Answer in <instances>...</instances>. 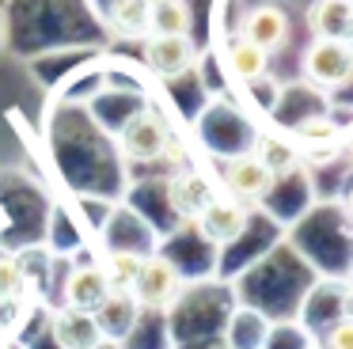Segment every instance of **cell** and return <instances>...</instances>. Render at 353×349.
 I'll return each mask as SVG.
<instances>
[{"instance_id":"5b68a950","label":"cell","mask_w":353,"mask_h":349,"mask_svg":"<svg viewBox=\"0 0 353 349\" xmlns=\"http://www.w3.org/2000/svg\"><path fill=\"white\" fill-rule=\"evenodd\" d=\"M145 61L160 76H179L194 65V42L183 34H148Z\"/></svg>"},{"instance_id":"7c38bea8","label":"cell","mask_w":353,"mask_h":349,"mask_svg":"<svg viewBox=\"0 0 353 349\" xmlns=\"http://www.w3.org/2000/svg\"><path fill=\"white\" fill-rule=\"evenodd\" d=\"M224 61H228V72H232V76H239L243 83H254V80H262V72H266L270 53L259 50L254 42H247V38L239 34V38H232V42H228Z\"/></svg>"},{"instance_id":"ffe728a7","label":"cell","mask_w":353,"mask_h":349,"mask_svg":"<svg viewBox=\"0 0 353 349\" xmlns=\"http://www.w3.org/2000/svg\"><path fill=\"white\" fill-rule=\"evenodd\" d=\"M345 144H350V156H353V129H350V137H345Z\"/></svg>"},{"instance_id":"5bb4252c","label":"cell","mask_w":353,"mask_h":349,"mask_svg":"<svg viewBox=\"0 0 353 349\" xmlns=\"http://www.w3.org/2000/svg\"><path fill=\"white\" fill-rule=\"evenodd\" d=\"M141 266H145V258H141L137 250H114V255L107 258V266H103V277H107L110 292H125V288L137 285Z\"/></svg>"},{"instance_id":"3957f363","label":"cell","mask_w":353,"mask_h":349,"mask_svg":"<svg viewBox=\"0 0 353 349\" xmlns=\"http://www.w3.org/2000/svg\"><path fill=\"white\" fill-rule=\"evenodd\" d=\"M168 129L156 118L152 110H141L125 121L122 129V156L125 159H160L163 148H168Z\"/></svg>"},{"instance_id":"d6986e66","label":"cell","mask_w":353,"mask_h":349,"mask_svg":"<svg viewBox=\"0 0 353 349\" xmlns=\"http://www.w3.org/2000/svg\"><path fill=\"white\" fill-rule=\"evenodd\" d=\"M327 349H353V319H342L327 334Z\"/></svg>"},{"instance_id":"9a60e30c","label":"cell","mask_w":353,"mask_h":349,"mask_svg":"<svg viewBox=\"0 0 353 349\" xmlns=\"http://www.w3.org/2000/svg\"><path fill=\"white\" fill-rule=\"evenodd\" d=\"M296 137L304 144H330L338 137V126H334V118H327V114H315V118H304L296 126Z\"/></svg>"},{"instance_id":"9c48e42d","label":"cell","mask_w":353,"mask_h":349,"mask_svg":"<svg viewBox=\"0 0 353 349\" xmlns=\"http://www.w3.org/2000/svg\"><path fill=\"white\" fill-rule=\"evenodd\" d=\"M54 338L61 341V349H95L103 338V326L88 311L65 308L54 315Z\"/></svg>"},{"instance_id":"2e32d148","label":"cell","mask_w":353,"mask_h":349,"mask_svg":"<svg viewBox=\"0 0 353 349\" xmlns=\"http://www.w3.org/2000/svg\"><path fill=\"white\" fill-rule=\"evenodd\" d=\"M114 23L122 30H145L148 27V4L145 0H118V8H114Z\"/></svg>"},{"instance_id":"30bf717a","label":"cell","mask_w":353,"mask_h":349,"mask_svg":"<svg viewBox=\"0 0 353 349\" xmlns=\"http://www.w3.org/2000/svg\"><path fill=\"white\" fill-rule=\"evenodd\" d=\"M307 23H312L315 38H342V42H350L353 4H345V0H315L312 12H307Z\"/></svg>"},{"instance_id":"44dd1931","label":"cell","mask_w":353,"mask_h":349,"mask_svg":"<svg viewBox=\"0 0 353 349\" xmlns=\"http://www.w3.org/2000/svg\"><path fill=\"white\" fill-rule=\"evenodd\" d=\"M145 4H148V8H152V4H160V0H145Z\"/></svg>"},{"instance_id":"603a6c76","label":"cell","mask_w":353,"mask_h":349,"mask_svg":"<svg viewBox=\"0 0 353 349\" xmlns=\"http://www.w3.org/2000/svg\"><path fill=\"white\" fill-rule=\"evenodd\" d=\"M345 4H353V0H345Z\"/></svg>"},{"instance_id":"277c9868","label":"cell","mask_w":353,"mask_h":349,"mask_svg":"<svg viewBox=\"0 0 353 349\" xmlns=\"http://www.w3.org/2000/svg\"><path fill=\"white\" fill-rule=\"evenodd\" d=\"M289 34H292V23H289V15H285V8H277V4H254L243 19V38L254 42L259 50H266V53L285 50Z\"/></svg>"},{"instance_id":"7a4b0ae2","label":"cell","mask_w":353,"mask_h":349,"mask_svg":"<svg viewBox=\"0 0 353 349\" xmlns=\"http://www.w3.org/2000/svg\"><path fill=\"white\" fill-rule=\"evenodd\" d=\"M175 296H179V270L163 255L145 258L137 285H133V300L145 303V308H168V303H175Z\"/></svg>"},{"instance_id":"52a82bcc","label":"cell","mask_w":353,"mask_h":349,"mask_svg":"<svg viewBox=\"0 0 353 349\" xmlns=\"http://www.w3.org/2000/svg\"><path fill=\"white\" fill-rule=\"evenodd\" d=\"M247 224V209L236 201V197H213V201L201 209V232L209 235L213 243H232L239 239V232H243Z\"/></svg>"},{"instance_id":"7402d4cb","label":"cell","mask_w":353,"mask_h":349,"mask_svg":"<svg viewBox=\"0 0 353 349\" xmlns=\"http://www.w3.org/2000/svg\"><path fill=\"white\" fill-rule=\"evenodd\" d=\"M350 212H353V194H350Z\"/></svg>"},{"instance_id":"6da1fadb","label":"cell","mask_w":353,"mask_h":349,"mask_svg":"<svg viewBox=\"0 0 353 349\" xmlns=\"http://www.w3.org/2000/svg\"><path fill=\"white\" fill-rule=\"evenodd\" d=\"M304 76L319 88H342L353 76V46L342 38H315L304 50Z\"/></svg>"},{"instance_id":"e0dca14e","label":"cell","mask_w":353,"mask_h":349,"mask_svg":"<svg viewBox=\"0 0 353 349\" xmlns=\"http://www.w3.org/2000/svg\"><path fill=\"white\" fill-rule=\"evenodd\" d=\"M259 159L277 174V171H285V167L296 163V152H292L285 141H277V137H266V141H262V156H259Z\"/></svg>"},{"instance_id":"ba28073f","label":"cell","mask_w":353,"mask_h":349,"mask_svg":"<svg viewBox=\"0 0 353 349\" xmlns=\"http://www.w3.org/2000/svg\"><path fill=\"white\" fill-rule=\"evenodd\" d=\"M107 296H110V285H107V277H103L99 266H80V270L69 273V285H65V300H69V308L95 315V311L107 303Z\"/></svg>"},{"instance_id":"4fadbf2b","label":"cell","mask_w":353,"mask_h":349,"mask_svg":"<svg viewBox=\"0 0 353 349\" xmlns=\"http://www.w3.org/2000/svg\"><path fill=\"white\" fill-rule=\"evenodd\" d=\"M148 30L152 34H183L190 38V4L186 0H160L148 8Z\"/></svg>"},{"instance_id":"ac0fdd59","label":"cell","mask_w":353,"mask_h":349,"mask_svg":"<svg viewBox=\"0 0 353 349\" xmlns=\"http://www.w3.org/2000/svg\"><path fill=\"white\" fill-rule=\"evenodd\" d=\"M19 281H23V273H19V262L8 255H0V300H8V296H16Z\"/></svg>"},{"instance_id":"8fae6325","label":"cell","mask_w":353,"mask_h":349,"mask_svg":"<svg viewBox=\"0 0 353 349\" xmlns=\"http://www.w3.org/2000/svg\"><path fill=\"white\" fill-rule=\"evenodd\" d=\"M168 197H171V209H175L179 217H201V209L213 201L205 179H198V174H190V171H183V174L171 179Z\"/></svg>"},{"instance_id":"8992f818","label":"cell","mask_w":353,"mask_h":349,"mask_svg":"<svg viewBox=\"0 0 353 349\" xmlns=\"http://www.w3.org/2000/svg\"><path fill=\"white\" fill-rule=\"evenodd\" d=\"M274 182V171L262 163L259 156H236L228 167H224V186L236 201H247V197H262Z\"/></svg>"}]
</instances>
